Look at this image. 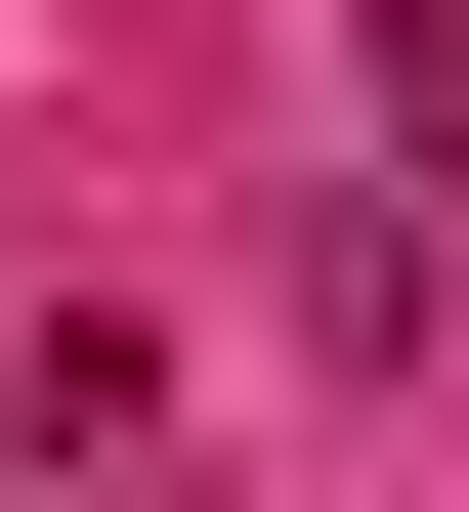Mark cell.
Segmentation results:
<instances>
[{"label":"cell","instance_id":"obj_1","mask_svg":"<svg viewBox=\"0 0 469 512\" xmlns=\"http://www.w3.org/2000/svg\"><path fill=\"white\" fill-rule=\"evenodd\" d=\"M384 128H427V171H469V0H384Z\"/></svg>","mask_w":469,"mask_h":512}]
</instances>
